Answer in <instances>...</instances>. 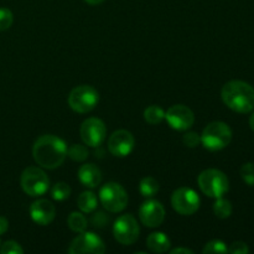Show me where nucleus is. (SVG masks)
<instances>
[{
    "mask_svg": "<svg viewBox=\"0 0 254 254\" xmlns=\"http://www.w3.org/2000/svg\"><path fill=\"white\" fill-rule=\"evenodd\" d=\"M52 198L56 201H64L69 197L71 195V188L67 185L66 183H57L56 185L52 188L51 191Z\"/></svg>",
    "mask_w": 254,
    "mask_h": 254,
    "instance_id": "nucleus-24",
    "label": "nucleus"
},
{
    "mask_svg": "<svg viewBox=\"0 0 254 254\" xmlns=\"http://www.w3.org/2000/svg\"><path fill=\"white\" fill-rule=\"evenodd\" d=\"M79 134H81L82 141L86 145L96 148V146L101 145L106 139V124L98 118H88L82 123Z\"/></svg>",
    "mask_w": 254,
    "mask_h": 254,
    "instance_id": "nucleus-11",
    "label": "nucleus"
},
{
    "mask_svg": "<svg viewBox=\"0 0 254 254\" xmlns=\"http://www.w3.org/2000/svg\"><path fill=\"white\" fill-rule=\"evenodd\" d=\"M135 145V139L133 134L128 130H117L109 136L108 139V149L112 155L117 158H126L133 151Z\"/></svg>",
    "mask_w": 254,
    "mask_h": 254,
    "instance_id": "nucleus-13",
    "label": "nucleus"
},
{
    "mask_svg": "<svg viewBox=\"0 0 254 254\" xmlns=\"http://www.w3.org/2000/svg\"><path fill=\"white\" fill-rule=\"evenodd\" d=\"M171 254H192L193 251L189 250V248H175L170 252Z\"/></svg>",
    "mask_w": 254,
    "mask_h": 254,
    "instance_id": "nucleus-33",
    "label": "nucleus"
},
{
    "mask_svg": "<svg viewBox=\"0 0 254 254\" xmlns=\"http://www.w3.org/2000/svg\"><path fill=\"white\" fill-rule=\"evenodd\" d=\"M21 188L30 196H41L49 190L50 180L46 173L37 166H29L21 174Z\"/></svg>",
    "mask_w": 254,
    "mask_h": 254,
    "instance_id": "nucleus-6",
    "label": "nucleus"
},
{
    "mask_svg": "<svg viewBox=\"0 0 254 254\" xmlns=\"http://www.w3.org/2000/svg\"><path fill=\"white\" fill-rule=\"evenodd\" d=\"M228 252L232 254H247L250 252V248L245 242H233L228 248Z\"/></svg>",
    "mask_w": 254,
    "mask_h": 254,
    "instance_id": "nucleus-30",
    "label": "nucleus"
},
{
    "mask_svg": "<svg viewBox=\"0 0 254 254\" xmlns=\"http://www.w3.org/2000/svg\"><path fill=\"white\" fill-rule=\"evenodd\" d=\"M144 119L151 126H156L165 119V111L159 106H149L144 111Z\"/></svg>",
    "mask_w": 254,
    "mask_h": 254,
    "instance_id": "nucleus-20",
    "label": "nucleus"
},
{
    "mask_svg": "<svg viewBox=\"0 0 254 254\" xmlns=\"http://www.w3.org/2000/svg\"><path fill=\"white\" fill-rule=\"evenodd\" d=\"M7 228H9V222H7L6 218L0 216V236L4 235L7 231Z\"/></svg>",
    "mask_w": 254,
    "mask_h": 254,
    "instance_id": "nucleus-32",
    "label": "nucleus"
},
{
    "mask_svg": "<svg viewBox=\"0 0 254 254\" xmlns=\"http://www.w3.org/2000/svg\"><path fill=\"white\" fill-rule=\"evenodd\" d=\"M250 127H251V129L254 131V113H252V116H251V118H250Z\"/></svg>",
    "mask_w": 254,
    "mask_h": 254,
    "instance_id": "nucleus-35",
    "label": "nucleus"
},
{
    "mask_svg": "<svg viewBox=\"0 0 254 254\" xmlns=\"http://www.w3.org/2000/svg\"><path fill=\"white\" fill-rule=\"evenodd\" d=\"M221 97L226 106L237 113H250L254 109V88L243 81H230L223 86Z\"/></svg>",
    "mask_w": 254,
    "mask_h": 254,
    "instance_id": "nucleus-2",
    "label": "nucleus"
},
{
    "mask_svg": "<svg viewBox=\"0 0 254 254\" xmlns=\"http://www.w3.org/2000/svg\"><path fill=\"white\" fill-rule=\"evenodd\" d=\"M165 119L171 128L184 131L193 126L195 116L189 107L184 106V104H175L166 111Z\"/></svg>",
    "mask_w": 254,
    "mask_h": 254,
    "instance_id": "nucleus-12",
    "label": "nucleus"
},
{
    "mask_svg": "<svg viewBox=\"0 0 254 254\" xmlns=\"http://www.w3.org/2000/svg\"><path fill=\"white\" fill-rule=\"evenodd\" d=\"M139 191L144 197H153L159 192V183L154 178H144L139 184Z\"/></svg>",
    "mask_w": 254,
    "mask_h": 254,
    "instance_id": "nucleus-21",
    "label": "nucleus"
},
{
    "mask_svg": "<svg viewBox=\"0 0 254 254\" xmlns=\"http://www.w3.org/2000/svg\"><path fill=\"white\" fill-rule=\"evenodd\" d=\"M228 252V248L225 242L220 240H213L206 243L203 247L202 253L203 254H225Z\"/></svg>",
    "mask_w": 254,
    "mask_h": 254,
    "instance_id": "nucleus-25",
    "label": "nucleus"
},
{
    "mask_svg": "<svg viewBox=\"0 0 254 254\" xmlns=\"http://www.w3.org/2000/svg\"><path fill=\"white\" fill-rule=\"evenodd\" d=\"M88 149L82 144H73L67 149V156L74 161H84L88 158Z\"/></svg>",
    "mask_w": 254,
    "mask_h": 254,
    "instance_id": "nucleus-23",
    "label": "nucleus"
},
{
    "mask_svg": "<svg viewBox=\"0 0 254 254\" xmlns=\"http://www.w3.org/2000/svg\"><path fill=\"white\" fill-rule=\"evenodd\" d=\"M0 253L1 254H22L24 250L21 248V246L19 245L15 241H7L0 248Z\"/></svg>",
    "mask_w": 254,
    "mask_h": 254,
    "instance_id": "nucleus-28",
    "label": "nucleus"
},
{
    "mask_svg": "<svg viewBox=\"0 0 254 254\" xmlns=\"http://www.w3.org/2000/svg\"><path fill=\"white\" fill-rule=\"evenodd\" d=\"M183 141L189 148H196V146H198L201 144V135L195 133V131H190V133H186L184 135Z\"/></svg>",
    "mask_w": 254,
    "mask_h": 254,
    "instance_id": "nucleus-29",
    "label": "nucleus"
},
{
    "mask_svg": "<svg viewBox=\"0 0 254 254\" xmlns=\"http://www.w3.org/2000/svg\"><path fill=\"white\" fill-rule=\"evenodd\" d=\"M139 218L146 227H159L165 220V208L160 201L148 200L139 208Z\"/></svg>",
    "mask_w": 254,
    "mask_h": 254,
    "instance_id": "nucleus-14",
    "label": "nucleus"
},
{
    "mask_svg": "<svg viewBox=\"0 0 254 254\" xmlns=\"http://www.w3.org/2000/svg\"><path fill=\"white\" fill-rule=\"evenodd\" d=\"M241 176L247 185L254 186V164L246 163L241 168Z\"/></svg>",
    "mask_w": 254,
    "mask_h": 254,
    "instance_id": "nucleus-27",
    "label": "nucleus"
},
{
    "mask_svg": "<svg viewBox=\"0 0 254 254\" xmlns=\"http://www.w3.org/2000/svg\"><path fill=\"white\" fill-rule=\"evenodd\" d=\"M198 186L201 191L208 197L218 198L227 193L230 189L228 179L222 171L217 169H207L198 175Z\"/></svg>",
    "mask_w": 254,
    "mask_h": 254,
    "instance_id": "nucleus-4",
    "label": "nucleus"
},
{
    "mask_svg": "<svg viewBox=\"0 0 254 254\" xmlns=\"http://www.w3.org/2000/svg\"><path fill=\"white\" fill-rule=\"evenodd\" d=\"M77 205H78L79 210L84 213H91L93 212L98 205V200H97L96 193L92 191H84L81 195L78 196L77 200Z\"/></svg>",
    "mask_w": 254,
    "mask_h": 254,
    "instance_id": "nucleus-18",
    "label": "nucleus"
},
{
    "mask_svg": "<svg viewBox=\"0 0 254 254\" xmlns=\"http://www.w3.org/2000/svg\"><path fill=\"white\" fill-rule=\"evenodd\" d=\"M30 216L32 221L40 226H47L55 220L56 216V208L54 203L49 200H37L30 206Z\"/></svg>",
    "mask_w": 254,
    "mask_h": 254,
    "instance_id": "nucleus-15",
    "label": "nucleus"
},
{
    "mask_svg": "<svg viewBox=\"0 0 254 254\" xmlns=\"http://www.w3.org/2000/svg\"><path fill=\"white\" fill-rule=\"evenodd\" d=\"M99 200L109 212H121L128 205V193L119 184L108 183L99 191Z\"/></svg>",
    "mask_w": 254,
    "mask_h": 254,
    "instance_id": "nucleus-7",
    "label": "nucleus"
},
{
    "mask_svg": "<svg viewBox=\"0 0 254 254\" xmlns=\"http://www.w3.org/2000/svg\"><path fill=\"white\" fill-rule=\"evenodd\" d=\"M67 225H68V227L71 228L73 232L81 233L87 230L88 222H87V218L84 217L83 213L72 212L71 215L68 216V218H67Z\"/></svg>",
    "mask_w": 254,
    "mask_h": 254,
    "instance_id": "nucleus-19",
    "label": "nucleus"
},
{
    "mask_svg": "<svg viewBox=\"0 0 254 254\" xmlns=\"http://www.w3.org/2000/svg\"><path fill=\"white\" fill-rule=\"evenodd\" d=\"M67 145L59 136L46 134L35 141L32 148L34 160L41 168L52 169L60 168L67 158Z\"/></svg>",
    "mask_w": 254,
    "mask_h": 254,
    "instance_id": "nucleus-1",
    "label": "nucleus"
},
{
    "mask_svg": "<svg viewBox=\"0 0 254 254\" xmlns=\"http://www.w3.org/2000/svg\"><path fill=\"white\" fill-rule=\"evenodd\" d=\"M12 21H14L12 12L6 7H0V31H5V30L10 29Z\"/></svg>",
    "mask_w": 254,
    "mask_h": 254,
    "instance_id": "nucleus-26",
    "label": "nucleus"
},
{
    "mask_svg": "<svg viewBox=\"0 0 254 254\" xmlns=\"http://www.w3.org/2000/svg\"><path fill=\"white\" fill-rule=\"evenodd\" d=\"M139 225L135 217L131 215H122L113 225L114 238L123 246H130L138 240Z\"/></svg>",
    "mask_w": 254,
    "mask_h": 254,
    "instance_id": "nucleus-9",
    "label": "nucleus"
},
{
    "mask_svg": "<svg viewBox=\"0 0 254 254\" xmlns=\"http://www.w3.org/2000/svg\"><path fill=\"white\" fill-rule=\"evenodd\" d=\"M106 251L103 241L93 232H81L71 242L68 253L71 254H102Z\"/></svg>",
    "mask_w": 254,
    "mask_h": 254,
    "instance_id": "nucleus-10",
    "label": "nucleus"
},
{
    "mask_svg": "<svg viewBox=\"0 0 254 254\" xmlns=\"http://www.w3.org/2000/svg\"><path fill=\"white\" fill-rule=\"evenodd\" d=\"M146 246L153 253H165L169 251L171 243L165 233L154 232L146 238Z\"/></svg>",
    "mask_w": 254,
    "mask_h": 254,
    "instance_id": "nucleus-17",
    "label": "nucleus"
},
{
    "mask_svg": "<svg viewBox=\"0 0 254 254\" xmlns=\"http://www.w3.org/2000/svg\"><path fill=\"white\" fill-rule=\"evenodd\" d=\"M84 1L89 5H98V4H102L104 0H84Z\"/></svg>",
    "mask_w": 254,
    "mask_h": 254,
    "instance_id": "nucleus-34",
    "label": "nucleus"
},
{
    "mask_svg": "<svg viewBox=\"0 0 254 254\" xmlns=\"http://www.w3.org/2000/svg\"><path fill=\"white\" fill-rule=\"evenodd\" d=\"M99 94L92 86L82 84L71 91L68 96V104L72 111L77 113H88L98 104Z\"/></svg>",
    "mask_w": 254,
    "mask_h": 254,
    "instance_id": "nucleus-5",
    "label": "nucleus"
},
{
    "mask_svg": "<svg viewBox=\"0 0 254 254\" xmlns=\"http://www.w3.org/2000/svg\"><path fill=\"white\" fill-rule=\"evenodd\" d=\"M231 140L232 130L223 122H212L201 134V144L211 151L222 150L231 143Z\"/></svg>",
    "mask_w": 254,
    "mask_h": 254,
    "instance_id": "nucleus-3",
    "label": "nucleus"
},
{
    "mask_svg": "<svg viewBox=\"0 0 254 254\" xmlns=\"http://www.w3.org/2000/svg\"><path fill=\"white\" fill-rule=\"evenodd\" d=\"M78 179L84 186L94 189L101 184L102 173L94 164H84L79 168Z\"/></svg>",
    "mask_w": 254,
    "mask_h": 254,
    "instance_id": "nucleus-16",
    "label": "nucleus"
},
{
    "mask_svg": "<svg viewBox=\"0 0 254 254\" xmlns=\"http://www.w3.org/2000/svg\"><path fill=\"white\" fill-rule=\"evenodd\" d=\"M107 222H108V217H107L103 212L94 213L93 217H92V223H93L96 227H103Z\"/></svg>",
    "mask_w": 254,
    "mask_h": 254,
    "instance_id": "nucleus-31",
    "label": "nucleus"
},
{
    "mask_svg": "<svg viewBox=\"0 0 254 254\" xmlns=\"http://www.w3.org/2000/svg\"><path fill=\"white\" fill-rule=\"evenodd\" d=\"M200 196L190 188H180L171 196V205L178 213L183 216H191L200 207Z\"/></svg>",
    "mask_w": 254,
    "mask_h": 254,
    "instance_id": "nucleus-8",
    "label": "nucleus"
},
{
    "mask_svg": "<svg viewBox=\"0 0 254 254\" xmlns=\"http://www.w3.org/2000/svg\"><path fill=\"white\" fill-rule=\"evenodd\" d=\"M213 212H215L216 217L221 218V220L228 218L232 215V203L226 198L218 197L213 205Z\"/></svg>",
    "mask_w": 254,
    "mask_h": 254,
    "instance_id": "nucleus-22",
    "label": "nucleus"
}]
</instances>
